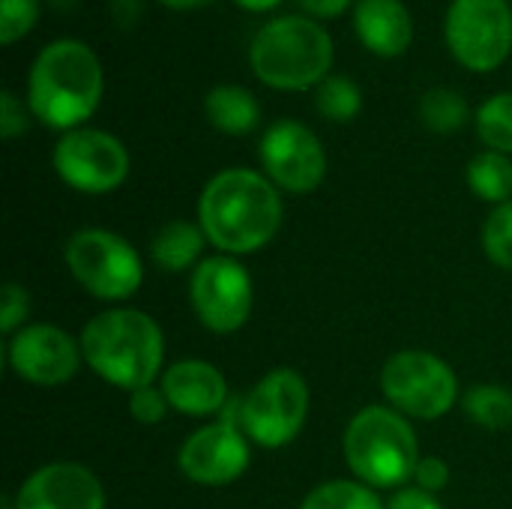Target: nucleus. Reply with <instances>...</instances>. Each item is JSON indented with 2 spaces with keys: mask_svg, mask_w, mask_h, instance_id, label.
Wrapping results in <instances>:
<instances>
[{
  "mask_svg": "<svg viewBox=\"0 0 512 509\" xmlns=\"http://www.w3.org/2000/svg\"><path fill=\"white\" fill-rule=\"evenodd\" d=\"M198 219L216 249L252 255L276 237L282 225V198L264 174L228 168L204 186Z\"/></svg>",
  "mask_w": 512,
  "mask_h": 509,
  "instance_id": "f257e3e1",
  "label": "nucleus"
},
{
  "mask_svg": "<svg viewBox=\"0 0 512 509\" xmlns=\"http://www.w3.org/2000/svg\"><path fill=\"white\" fill-rule=\"evenodd\" d=\"M102 99V63L78 39L45 45L27 78V105L33 117L51 129H78Z\"/></svg>",
  "mask_w": 512,
  "mask_h": 509,
  "instance_id": "f03ea898",
  "label": "nucleus"
},
{
  "mask_svg": "<svg viewBox=\"0 0 512 509\" xmlns=\"http://www.w3.org/2000/svg\"><path fill=\"white\" fill-rule=\"evenodd\" d=\"M81 357L102 381L135 393L162 372V330L138 309H108L84 327Z\"/></svg>",
  "mask_w": 512,
  "mask_h": 509,
  "instance_id": "7ed1b4c3",
  "label": "nucleus"
},
{
  "mask_svg": "<svg viewBox=\"0 0 512 509\" xmlns=\"http://www.w3.org/2000/svg\"><path fill=\"white\" fill-rule=\"evenodd\" d=\"M249 63L258 81L273 90H309L330 72L333 39L312 18L282 15L255 33Z\"/></svg>",
  "mask_w": 512,
  "mask_h": 509,
  "instance_id": "20e7f679",
  "label": "nucleus"
},
{
  "mask_svg": "<svg viewBox=\"0 0 512 509\" xmlns=\"http://www.w3.org/2000/svg\"><path fill=\"white\" fill-rule=\"evenodd\" d=\"M345 459L369 489H399L414 480L420 447L405 414L372 405L348 423Z\"/></svg>",
  "mask_w": 512,
  "mask_h": 509,
  "instance_id": "39448f33",
  "label": "nucleus"
},
{
  "mask_svg": "<svg viewBox=\"0 0 512 509\" xmlns=\"http://www.w3.org/2000/svg\"><path fill=\"white\" fill-rule=\"evenodd\" d=\"M63 258L75 282L99 300H129L144 282V267L132 243L102 228L72 234Z\"/></svg>",
  "mask_w": 512,
  "mask_h": 509,
  "instance_id": "423d86ee",
  "label": "nucleus"
},
{
  "mask_svg": "<svg viewBox=\"0 0 512 509\" xmlns=\"http://www.w3.org/2000/svg\"><path fill=\"white\" fill-rule=\"evenodd\" d=\"M309 417V387L300 372L276 369L264 375L246 399H240V429L243 435L264 447L279 450L291 444Z\"/></svg>",
  "mask_w": 512,
  "mask_h": 509,
  "instance_id": "0eeeda50",
  "label": "nucleus"
},
{
  "mask_svg": "<svg viewBox=\"0 0 512 509\" xmlns=\"http://www.w3.org/2000/svg\"><path fill=\"white\" fill-rule=\"evenodd\" d=\"M381 390L387 402L417 420H441L459 396V378L429 351H399L384 363Z\"/></svg>",
  "mask_w": 512,
  "mask_h": 509,
  "instance_id": "6e6552de",
  "label": "nucleus"
},
{
  "mask_svg": "<svg viewBox=\"0 0 512 509\" xmlns=\"http://www.w3.org/2000/svg\"><path fill=\"white\" fill-rule=\"evenodd\" d=\"M447 45L471 72L498 69L512 51V9L507 0H453L447 9Z\"/></svg>",
  "mask_w": 512,
  "mask_h": 509,
  "instance_id": "1a4fd4ad",
  "label": "nucleus"
},
{
  "mask_svg": "<svg viewBox=\"0 0 512 509\" xmlns=\"http://www.w3.org/2000/svg\"><path fill=\"white\" fill-rule=\"evenodd\" d=\"M54 168L66 186L87 195H105L126 180L129 153L102 129H72L54 147Z\"/></svg>",
  "mask_w": 512,
  "mask_h": 509,
  "instance_id": "9d476101",
  "label": "nucleus"
},
{
  "mask_svg": "<svg viewBox=\"0 0 512 509\" xmlns=\"http://www.w3.org/2000/svg\"><path fill=\"white\" fill-rule=\"evenodd\" d=\"M189 300L207 330L237 333L252 315V276L228 255L207 258L192 273Z\"/></svg>",
  "mask_w": 512,
  "mask_h": 509,
  "instance_id": "9b49d317",
  "label": "nucleus"
},
{
  "mask_svg": "<svg viewBox=\"0 0 512 509\" xmlns=\"http://www.w3.org/2000/svg\"><path fill=\"white\" fill-rule=\"evenodd\" d=\"M267 180L291 195H306L321 186L327 174V156L321 141L297 120L273 123L258 147Z\"/></svg>",
  "mask_w": 512,
  "mask_h": 509,
  "instance_id": "f8f14e48",
  "label": "nucleus"
},
{
  "mask_svg": "<svg viewBox=\"0 0 512 509\" xmlns=\"http://www.w3.org/2000/svg\"><path fill=\"white\" fill-rule=\"evenodd\" d=\"M180 471L198 486H228L249 468V438L240 423L216 417L180 447Z\"/></svg>",
  "mask_w": 512,
  "mask_h": 509,
  "instance_id": "ddd939ff",
  "label": "nucleus"
},
{
  "mask_svg": "<svg viewBox=\"0 0 512 509\" xmlns=\"http://www.w3.org/2000/svg\"><path fill=\"white\" fill-rule=\"evenodd\" d=\"M81 345L54 324L21 327L9 342V366L12 372L36 387H60L75 378L81 366Z\"/></svg>",
  "mask_w": 512,
  "mask_h": 509,
  "instance_id": "4468645a",
  "label": "nucleus"
},
{
  "mask_svg": "<svg viewBox=\"0 0 512 509\" xmlns=\"http://www.w3.org/2000/svg\"><path fill=\"white\" fill-rule=\"evenodd\" d=\"M15 509H105V492L90 468L54 462L24 480Z\"/></svg>",
  "mask_w": 512,
  "mask_h": 509,
  "instance_id": "2eb2a0df",
  "label": "nucleus"
},
{
  "mask_svg": "<svg viewBox=\"0 0 512 509\" xmlns=\"http://www.w3.org/2000/svg\"><path fill=\"white\" fill-rule=\"evenodd\" d=\"M162 393L168 405L186 417H219L231 402L225 375L204 360H180L168 366L162 375Z\"/></svg>",
  "mask_w": 512,
  "mask_h": 509,
  "instance_id": "dca6fc26",
  "label": "nucleus"
},
{
  "mask_svg": "<svg viewBox=\"0 0 512 509\" xmlns=\"http://www.w3.org/2000/svg\"><path fill=\"white\" fill-rule=\"evenodd\" d=\"M354 30L378 57H399L414 39V21L402 0H360L354 6Z\"/></svg>",
  "mask_w": 512,
  "mask_h": 509,
  "instance_id": "f3484780",
  "label": "nucleus"
},
{
  "mask_svg": "<svg viewBox=\"0 0 512 509\" xmlns=\"http://www.w3.org/2000/svg\"><path fill=\"white\" fill-rule=\"evenodd\" d=\"M204 114L213 129L225 135H246L258 126L261 120V105L258 99L237 84H219L207 93L204 99Z\"/></svg>",
  "mask_w": 512,
  "mask_h": 509,
  "instance_id": "a211bd4d",
  "label": "nucleus"
},
{
  "mask_svg": "<svg viewBox=\"0 0 512 509\" xmlns=\"http://www.w3.org/2000/svg\"><path fill=\"white\" fill-rule=\"evenodd\" d=\"M204 243H207V234L201 225L177 219V222H168L165 228H159V234L150 243V255H153V264L159 270L180 273L198 261Z\"/></svg>",
  "mask_w": 512,
  "mask_h": 509,
  "instance_id": "6ab92c4d",
  "label": "nucleus"
},
{
  "mask_svg": "<svg viewBox=\"0 0 512 509\" xmlns=\"http://www.w3.org/2000/svg\"><path fill=\"white\" fill-rule=\"evenodd\" d=\"M468 186L477 198L507 204L512 198V162L504 153H477L468 165Z\"/></svg>",
  "mask_w": 512,
  "mask_h": 509,
  "instance_id": "aec40b11",
  "label": "nucleus"
},
{
  "mask_svg": "<svg viewBox=\"0 0 512 509\" xmlns=\"http://www.w3.org/2000/svg\"><path fill=\"white\" fill-rule=\"evenodd\" d=\"M462 408L471 423H477L489 432H501V429L512 426V393L501 384L471 387L468 396L462 399Z\"/></svg>",
  "mask_w": 512,
  "mask_h": 509,
  "instance_id": "412c9836",
  "label": "nucleus"
},
{
  "mask_svg": "<svg viewBox=\"0 0 512 509\" xmlns=\"http://www.w3.org/2000/svg\"><path fill=\"white\" fill-rule=\"evenodd\" d=\"M468 114H471V108H468L465 96L450 87H432L420 99V120L426 129H432L438 135L459 132L468 123Z\"/></svg>",
  "mask_w": 512,
  "mask_h": 509,
  "instance_id": "4be33fe9",
  "label": "nucleus"
},
{
  "mask_svg": "<svg viewBox=\"0 0 512 509\" xmlns=\"http://www.w3.org/2000/svg\"><path fill=\"white\" fill-rule=\"evenodd\" d=\"M300 509H387L366 483L333 480L306 495Z\"/></svg>",
  "mask_w": 512,
  "mask_h": 509,
  "instance_id": "5701e85b",
  "label": "nucleus"
},
{
  "mask_svg": "<svg viewBox=\"0 0 512 509\" xmlns=\"http://www.w3.org/2000/svg\"><path fill=\"white\" fill-rule=\"evenodd\" d=\"M315 105H318L321 117H327L333 123H348V120H354L360 114L363 93H360V87L348 75H327L318 84Z\"/></svg>",
  "mask_w": 512,
  "mask_h": 509,
  "instance_id": "b1692460",
  "label": "nucleus"
},
{
  "mask_svg": "<svg viewBox=\"0 0 512 509\" xmlns=\"http://www.w3.org/2000/svg\"><path fill=\"white\" fill-rule=\"evenodd\" d=\"M477 135L495 153H512V93H498L480 105Z\"/></svg>",
  "mask_w": 512,
  "mask_h": 509,
  "instance_id": "393cba45",
  "label": "nucleus"
},
{
  "mask_svg": "<svg viewBox=\"0 0 512 509\" xmlns=\"http://www.w3.org/2000/svg\"><path fill=\"white\" fill-rule=\"evenodd\" d=\"M483 249L501 270H512V201L498 204L483 228Z\"/></svg>",
  "mask_w": 512,
  "mask_h": 509,
  "instance_id": "a878e982",
  "label": "nucleus"
},
{
  "mask_svg": "<svg viewBox=\"0 0 512 509\" xmlns=\"http://www.w3.org/2000/svg\"><path fill=\"white\" fill-rule=\"evenodd\" d=\"M39 18L36 0H0V42L12 45L33 30Z\"/></svg>",
  "mask_w": 512,
  "mask_h": 509,
  "instance_id": "bb28decb",
  "label": "nucleus"
},
{
  "mask_svg": "<svg viewBox=\"0 0 512 509\" xmlns=\"http://www.w3.org/2000/svg\"><path fill=\"white\" fill-rule=\"evenodd\" d=\"M168 408H171V405H168L162 387H141V390L129 393V411H132V417H135L138 423H144V426L162 423L165 414H168Z\"/></svg>",
  "mask_w": 512,
  "mask_h": 509,
  "instance_id": "cd10ccee",
  "label": "nucleus"
},
{
  "mask_svg": "<svg viewBox=\"0 0 512 509\" xmlns=\"http://www.w3.org/2000/svg\"><path fill=\"white\" fill-rule=\"evenodd\" d=\"M27 312H30L27 291H24L21 285L9 282V285L3 288V303H0V330H3L6 336H12V333L24 324Z\"/></svg>",
  "mask_w": 512,
  "mask_h": 509,
  "instance_id": "c85d7f7f",
  "label": "nucleus"
},
{
  "mask_svg": "<svg viewBox=\"0 0 512 509\" xmlns=\"http://www.w3.org/2000/svg\"><path fill=\"white\" fill-rule=\"evenodd\" d=\"M414 483H417V489H423L429 495H438L450 483V465L444 459H438V456L420 459L417 471H414Z\"/></svg>",
  "mask_w": 512,
  "mask_h": 509,
  "instance_id": "c756f323",
  "label": "nucleus"
},
{
  "mask_svg": "<svg viewBox=\"0 0 512 509\" xmlns=\"http://www.w3.org/2000/svg\"><path fill=\"white\" fill-rule=\"evenodd\" d=\"M24 129H27L24 105H21L9 90H3V93H0V132H3V138L12 141V138L24 135Z\"/></svg>",
  "mask_w": 512,
  "mask_h": 509,
  "instance_id": "7c9ffc66",
  "label": "nucleus"
},
{
  "mask_svg": "<svg viewBox=\"0 0 512 509\" xmlns=\"http://www.w3.org/2000/svg\"><path fill=\"white\" fill-rule=\"evenodd\" d=\"M387 509H444L438 504V498L435 495H429V492H423V489H402V492H396V498L387 504Z\"/></svg>",
  "mask_w": 512,
  "mask_h": 509,
  "instance_id": "2f4dec72",
  "label": "nucleus"
},
{
  "mask_svg": "<svg viewBox=\"0 0 512 509\" xmlns=\"http://www.w3.org/2000/svg\"><path fill=\"white\" fill-rule=\"evenodd\" d=\"M351 3H354V0H300V6H303L309 15H315V18H336V15H342Z\"/></svg>",
  "mask_w": 512,
  "mask_h": 509,
  "instance_id": "473e14b6",
  "label": "nucleus"
},
{
  "mask_svg": "<svg viewBox=\"0 0 512 509\" xmlns=\"http://www.w3.org/2000/svg\"><path fill=\"white\" fill-rule=\"evenodd\" d=\"M111 15L120 27H129L141 15V0H111Z\"/></svg>",
  "mask_w": 512,
  "mask_h": 509,
  "instance_id": "72a5a7b5",
  "label": "nucleus"
},
{
  "mask_svg": "<svg viewBox=\"0 0 512 509\" xmlns=\"http://www.w3.org/2000/svg\"><path fill=\"white\" fill-rule=\"evenodd\" d=\"M234 3H240L249 12H267V9H276L282 0H234Z\"/></svg>",
  "mask_w": 512,
  "mask_h": 509,
  "instance_id": "f704fd0d",
  "label": "nucleus"
},
{
  "mask_svg": "<svg viewBox=\"0 0 512 509\" xmlns=\"http://www.w3.org/2000/svg\"><path fill=\"white\" fill-rule=\"evenodd\" d=\"M165 3L168 9H198V6H207L210 0H159Z\"/></svg>",
  "mask_w": 512,
  "mask_h": 509,
  "instance_id": "c9c22d12",
  "label": "nucleus"
}]
</instances>
